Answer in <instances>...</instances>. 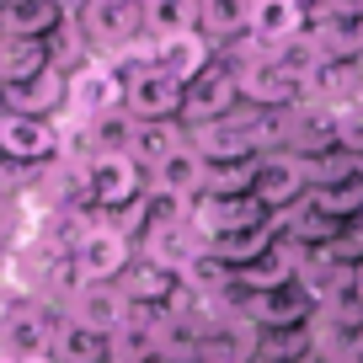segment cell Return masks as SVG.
Returning <instances> with one entry per match:
<instances>
[{"label": "cell", "instance_id": "obj_1", "mask_svg": "<svg viewBox=\"0 0 363 363\" xmlns=\"http://www.w3.org/2000/svg\"><path fill=\"white\" fill-rule=\"evenodd\" d=\"M145 193H150V171L128 150H107V155H91L80 166V208H91V214H128L145 203Z\"/></svg>", "mask_w": 363, "mask_h": 363}, {"label": "cell", "instance_id": "obj_2", "mask_svg": "<svg viewBox=\"0 0 363 363\" xmlns=\"http://www.w3.org/2000/svg\"><path fill=\"white\" fill-rule=\"evenodd\" d=\"M65 315H69V310H59L54 299H43V294H16L11 310L0 315V352L16 358V363L48 358L59 326H65Z\"/></svg>", "mask_w": 363, "mask_h": 363}, {"label": "cell", "instance_id": "obj_3", "mask_svg": "<svg viewBox=\"0 0 363 363\" xmlns=\"http://www.w3.org/2000/svg\"><path fill=\"white\" fill-rule=\"evenodd\" d=\"M69 257H75V267H80V278H86V284H123V272L139 262V246L123 235V230L102 225V219H91V225L75 235Z\"/></svg>", "mask_w": 363, "mask_h": 363}, {"label": "cell", "instance_id": "obj_4", "mask_svg": "<svg viewBox=\"0 0 363 363\" xmlns=\"http://www.w3.org/2000/svg\"><path fill=\"white\" fill-rule=\"evenodd\" d=\"M123 113L134 118V123H182V113H187V86L182 80H171L166 69H128L123 75Z\"/></svg>", "mask_w": 363, "mask_h": 363}, {"label": "cell", "instance_id": "obj_5", "mask_svg": "<svg viewBox=\"0 0 363 363\" xmlns=\"http://www.w3.org/2000/svg\"><path fill=\"white\" fill-rule=\"evenodd\" d=\"M80 27H86L96 59H113L123 48H134L139 38H150L145 33V6H134V0H86Z\"/></svg>", "mask_w": 363, "mask_h": 363}, {"label": "cell", "instance_id": "obj_6", "mask_svg": "<svg viewBox=\"0 0 363 363\" xmlns=\"http://www.w3.org/2000/svg\"><path fill=\"white\" fill-rule=\"evenodd\" d=\"M123 69H113L107 59H91L69 75V118L75 123H96V118L123 113Z\"/></svg>", "mask_w": 363, "mask_h": 363}, {"label": "cell", "instance_id": "obj_7", "mask_svg": "<svg viewBox=\"0 0 363 363\" xmlns=\"http://www.w3.org/2000/svg\"><path fill=\"white\" fill-rule=\"evenodd\" d=\"M267 214H284V208L305 203L310 198V166L294 155V150H272V155H257V187H251Z\"/></svg>", "mask_w": 363, "mask_h": 363}, {"label": "cell", "instance_id": "obj_8", "mask_svg": "<svg viewBox=\"0 0 363 363\" xmlns=\"http://www.w3.org/2000/svg\"><path fill=\"white\" fill-rule=\"evenodd\" d=\"M240 80L235 69L225 65V59H214V69H203V75L187 86V113H182V123L187 128H203V123H225V118L240 113Z\"/></svg>", "mask_w": 363, "mask_h": 363}, {"label": "cell", "instance_id": "obj_9", "mask_svg": "<svg viewBox=\"0 0 363 363\" xmlns=\"http://www.w3.org/2000/svg\"><path fill=\"white\" fill-rule=\"evenodd\" d=\"M0 113L6 118H69V75L65 69H48V75L27 80V86H0Z\"/></svg>", "mask_w": 363, "mask_h": 363}, {"label": "cell", "instance_id": "obj_10", "mask_svg": "<svg viewBox=\"0 0 363 363\" xmlns=\"http://www.w3.org/2000/svg\"><path fill=\"white\" fill-rule=\"evenodd\" d=\"M6 160L11 166H59L65 160V123L48 118H6Z\"/></svg>", "mask_w": 363, "mask_h": 363}, {"label": "cell", "instance_id": "obj_11", "mask_svg": "<svg viewBox=\"0 0 363 363\" xmlns=\"http://www.w3.org/2000/svg\"><path fill=\"white\" fill-rule=\"evenodd\" d=\"M240 315L257 331H299V326H315L320 305L299 284H289V289H278V294H246L240 299Z\"/></svg>", "mask_w": 363, "mask_h": 363}, {"label": "cell", "instance_id": "obj_12", "mask_svg": "<svg viewBox=\"0 0 363 363\" xmlns=\"http://www.w3.org/2000/svg\"><path fill=\"white\" fill-rule=\"evenodd\" d=\"M69 315H75L80 326L102 331V337H118V331L128 326V315H134V305L123 299L118 284H86L75 299H69Z\"/></svg>", "mask_w": 363, "mask_h": 363}, {"label": "cell", "instance_id": "obj_13", "mask_svg": "<svg viewBox=\"0 0 363 363\" xmlns=\"http://www.w3.org/2000/svg\"><path fill=\"white\" fill-rule=\"evenodd\" d=\"M187 145L208 160V166H240V160H257V145H251L246 123L225 118V123H203V128H187Z\"/></svg>", "mask_w": 363, "mask_h": 363}, {"label": "cell", "instance_id": "obj_14", "mask_svg": "<svg viewBox=\"0 0 363 363\" xmlns=\"http://www.w3.org/2000/svg\"><path fill=\"white\" fill-rule=\"evenodd\" d=\"M150 187H155V193L182 198V203H193V198L208 193V160L198 155L193 145H182L177 155H166L155 171H150Z\"/></svg>", "mask_w": 363, "mask_h": 363}, {"label": "cell", "instance_id": "obj_15", "mask_svg": "<svg viewBox=\"0 0 363 363\" xmlns=\"http://www.w3.org/2000/svg\"><path fill=\"white\" fill-rule=\"evenodd\" d=\"M139 257L155 262V267L166 272H187L198 257H203V240L193 235V225H166V230H145V240H139Z\"/></svg>", "mask_w": 363, "mask_h": 363}, {"label": "cell", "instance_id": "obj_16", "mask_svg": "<svg viewBox=\"0 0 363 363\" xmlns=\"http://www.w3.org/2000/svg\"><path fill=\"white\" fill-rule=\"evenodd\" d=\"M118 289H123V299L139 305V310H171L182 299V278L166 272V267H155V262H145V257L123 272V284H118Z\"/></svg>", "mask_w": 363, "mask_h": 363}, {"label": "cell", "instance_id": "obj_17", "mask_svg": "<svg viewBox=\"0 0 363 363\" xmlns=\"http://www.w3.org/2000/svg\"><path fill=\"white\" fill-rule=\"evenodd\" d=\"M214 59H219V48L208 43L203 33H182V38H166V43H160L155 69H166V75L182 80V86H193L203 69H214Z\"/></svg>", "mask_w": 363, "mask_h": 363}, {"label": "cell", "instance_id": "obj_18", "mask_svg": "<svg viewBox=\"0 0 363 363\" xmlns=\"http://www.w3.org/2000/svg\"><path fill=\"white\" fill-rule=\"evenodd\" d=\"M299 33H310L299 0H251V38H257L262 48L294 43Z\"/></svg>", "mask_w": 363, "mask_h": 363}, {"label": "cell", "instance_id": "obj_19", "mask_svg": "<svg viewBox=\"0 0 363 363\" xmlns=\"http://www.w3.org/2000/svg\"><path fill=\"white\" fill-rule=\"evenodd\" d=\"M54 54L38 38H0V86H27V80L48 75Z\"/></svg>", "mask_w": 363, "mask_h": 363}, {"label": "cell", "instance_id": "obj_20", "mask_svg": "<svg viewBox=\"0 0 363 363\" xmlns=\"http://www.w3.org/2000/svg\"><path fill=\"white\" fill-rule=\"evenodd\" d=\"M198 33L214 48H230L251 33V0H198Z\"/></svg>", "mask_w": 363, "mask_h": 363}, {"label": "cell", "instance_id": "obj_21", "mask_svg": "<svg viewBox=\"0 0 363 363\" xmlns=\"http://www.w3.org/2000/svg\"><path fill=\"white\" fill-rule=\"evenodd\" d=\"M48 358H54V363H118L113 358V337L80 326L75 315H65V326H59L54 352H48Z\"/></svg>", "mask_w": 363, "mask_h": 363}, {"label": "cell", "instance_id": "obj_22", "mask_svg": "<svg viewBox=\"0 0 363 363\" xmlns=\"http://www.w3.org/2000/svg\"><path fill=\"white\" fill-rule=\"evenodd\" d=\"M251 363H326V358H320L315 331L299 326V331H257V358Z\"/></svg>", "mask_w": 363, "mask_h": 363}, {"label": "cell", "instance_id": "obj_23", "mask_svg": "<svg viewBox=\"0 0 363 363\" xmlns=\"http://www.w3.org/2000/svg\"><path fill=\"white\" fill-rule=\"evenodd\" d=\"M187 145V123H134V139H128V155L139 160L145 171H155L166 155Z\"/></svg>", "mask_w": 363, "mask_h": 363}, {"label": "cell", "instance_id": "obj_24", "mask_svg": "<svg viewBox=\"0 0 363 363\" xmlns=\"http://www.w3.org/2000/svg\"><path fill=\"white\" fill-rule=\"evenodd\" d=\"M145 33L155 38V43L198 33V0H155V6H145Z\"/></svg>", "mask_w": 363, "mask_h": 363}, {"label": "cell", "instance_id": "obj_25", "mask_svg": "<svg viewBox=\"0 0 363 363\" xmlns=\"http://www.w3.org/2000/svg\"><path fill=\"white\" fill-rule=\"evenodd\" d=\"M331 139H337L342 155H363V96L331 107Z\"/></svg>", "mask_w": 363, "mask_h": 363}, {"label": "cell", "instance_id": "obj_26", "mask_svg": "<svg viewBox=\"0 0 363 363\" xmlns=\"http://www.w3.org/2000/svg\"><path fill=\"white\" fill-rule=\"evenodd\" d=\"M257 187V160H240V166H208V193L214 198H251Z\"/></svg>", "mask_w": 363, "mask_h": 363}, {"label": "cell", "instance_id": "obj_27", "mask_svg": "<svg viewBox=\"0 0 363 363\" xmlns=\"http://www.w3.org/2000/svg\"><path fill=\"white\" fill-rule=\"evenodd\" d=\"M326 262H337V267H347V272H358L363 267V219H352V225H342L337 230V240H331L326 251H320Z\"/></svg>", "mask_w": 363, "mask_h": 363}, {"label": "cell", "instance_id": "obj_28", "mask_svg": "<svg viewBox=\"0 0 363 363\" xmlns=\"http://www.w3.org/2000/svg\"><path fill=\"white\" fill-rule=\"evenodd\" d=\"M299 11H305V27H326L337 16V0H299Z\"/></svg>", "mask_w": 363, "mask_h": 363}, {"label": "cell", "instance_id": "obj_29", "mask_svg": "<svg viewBox=\"0 0 363 363\" xmlns=\"http://www.w3.org/2000/svg\"><path fill=\"white\" fill-rule=\"evenodd\" d=\"M337 16H352V22H363V0H337Z\"/></svg>", "mask_w": 363, "mask_h": 363}, {"label": "cell", "instance_id": "obj_30", "mask_svg": "<svg viewBox=\"0 0 363 363\" xmlns=\"http://www.w3.org/2000/svg\"><path fill=\"white\" fill-rule=\"evenodd\" d=\"M352 299L363 305V267H358V278H352Z\"/></svg>", "mask_w": 363, "mask_h": 363}, {"label": "cell", "instance_id": "obj_31", "mask_svg": "<svg viewBox=\"0 0 363 363\" xmlns=\"http://www.w3.org/2000/svg\"><path fill=\"white\" fill-rule=\"evenodd\" d=\"M0 166H6V113H0Z\"/></svg>", "mask_w": 363, "mask_h": 363}, {"label": "cell", "instance_id": "obj_32", "mask_svg": "<svg viewBox=\"0 0 363 363\" xmlns=\"http://www.w3.org/2000/svg\"><path fill=\"white\" fill-rule=\"evenodd\" d=\"M352 363H363V331H358V342H352Z\"/></svg>", "mask_w": 363, "mask_h": 363}, {"label": "cell", "instance_id": "obj_33", "mask_svg": "<svg viewBox=\"0 0 363 363\" xmlns=\"http://www.w3.org/2000/svg\"><path fill=\"white\" fill-rule=\"evenodd\" d=\"M27 363H54V358H27Z\"/></svg>", "mask_w": 363, "mask_h": 363}, {"label": "cell", "instance_id": "obj_34", "mask_svg": "<svg viewBox=\"0 0 363 363\" xmlns=\"http://www.w3.org/2000/svg\"><path fill=\"white\" fill-rule=\"evenodd\" d=\"M134 6H155V0H134Z\"/></svg>", "mask_w": 363, "mask_h": 363}, {"label": "cell", "instance_id": "obj_35", "mask_svg": "<svg viewBox=\"0 0 363 363\" xmlns=\"http://www.w3.org/2000/svg\"><path fill=\"white\" fill-rule=\"evenodd\" d=\"M0 363H16V358H6V352H0Z\"/></svg>", "mask_w": 363, "mask_h": 363}]
</instances>
